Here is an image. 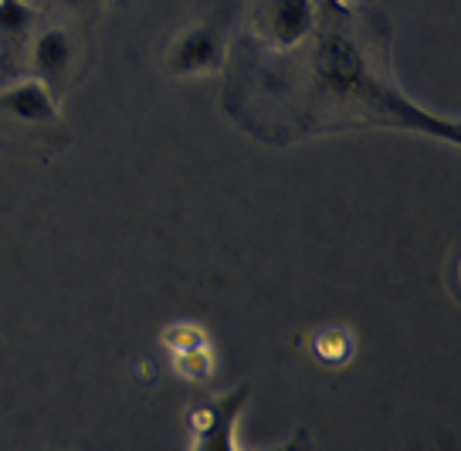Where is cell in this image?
I'll use <instances>...</instances> for the list:
<instances>
[{"mask_svg":"<svg viewBox=\"0 0 461 451\" xmlns=\"http://www.w3.org/2000/svg\"><path fill=\"white\" fill-rule=\"evenodd\" d=\"M75 61V44L72 34L65 28H44L38 31V38L31 44V75L48 86V92L55 95L65 75L72 68Z\"/></svg>","mask_w":461,"mask_h":451,"instance_id":"6","label":"cell"},{"mask_svg":"<svg viewBox=\"0 0 461 451\" xmlns=\"http://www.w3.org/2000/svg\"><path fill=\"white\" fill-rule=\"evenodd\" d=\"M309 349H312V356H316L322 366L339 370V366H346L353 360V353H357V336H353V329H346V326H322V329L312 333Z\"/></svg>","mask_w":461,"mask_h":451,"instance_id":"7","label":"cell"},{"mask_svg":"<svg viewBox=\"0 0 461 451\" xmlns=\"http://www.w3.org/2000/svg\"><path fill=\"white\" fill-rule=\"evenodd\" d=\"M173 370L184 380L207 383V380L214 377V349L201 347V349H187V353H173Z\"/></svg>","mask_w":461,"mask_h":451,"instance_id":"10","label":"cell"},{"mask_svg":"<svg viewBox=\"0 0 461 451\" xmlns=\"http://www.w3.org/2000/svg\"><path fill=\"white\" fill-rule=\"evenodd\" d=\"M34 24V7L28 0H0V51L7 44V51L28 38Z\"/></svg>","mask_w":461,"mask_h":451,"instance_id":"8","label":"cell"},{"mask_svg":"<svg viewBox=\"0 0 461 451\" xmlns=\"http://www.w3.org/2000/svg\"><path fill=\"white\" fill-rule=\"evenodd\" d=\"M248 387L230 391L221 401L201 404L187 410V431H190V451H238L234 445V428L241 418V408L248 404Z\"/></svg>","mask_w":461,"mask_h":451,"instance_id":"5","label":"cell"},{"mask_svg":"<svg viewBox=\"0 0 461 451\" xmlns=\"http://www.w3.org/2000/svg\"><path fill=\"white\" fill-rule=\"evenodd\" d=\"M316 28V0H255L251 4V31L275 55H288L309 44Z\"/></svg>","mask_w":461,"mask_h":451,"instance_id":"3","label":"cell"},{"mask_svg":"<svg viewBox=\"0 0 461 451\" xmlns=\"http://www.w3.org/2000/svg\"><path fill=\"white\" fill-rule=\"evenodd\" d=\"M228 65V21L211 14L173 34L163 55V68L173 78H201Z\"/></svg>","mask_w":461,"mask_h":451,"instance_id":"2","label":"cell"},{"mask_svg":"<svg viewBox=\"0 0 461 451\" xmlns=\"http://www.w3.org/2000/svg\"><path fill=\"white\" fill-rule=\"evenodd\" d=\"M0 119L11 130L34 132V136L44 130H61L58 99L34 75H24L21 82H14V86H7L0 92Z\"/></svg>","mask_w":461,"mask_h":451,"instance_id":"4","label":"cell"},{"mask_svg":"<svg viewBox=\"0 0 461 451\" xmlns=\"http://www.w3.org/2000/svg\"><path fill=\"white\" fill-rule=\"evenodd\" d=\"M346 21H319L309 38V113L312 119H343V122H376L434 136L447 146L461 143V126L455 116H434L411 103L390 82L384 68L366 55Z\"/></svg>","mask_w":461,"mask_h":451,"instance_id":"1","label":"cell"},{"mask_svg":"<svg viewBox=\"0 0 461 451\" xmlns=\"http://www.w3.org/2000/svg\"><path fill=\"white\" fill-rule=\"evenodd\" d=\"M238 451H241V448H238ZM275 451H309V435H305V431H299V435L292 437L288 445H282V448H275Z\"/></svg>","mask_w":461,"mask_h":451,"instance_id":"12","label":"cell"},{"mask_svg":"<svg viewBox=\"0 0 461 451\" xmlns=\"http://www.w3.org/2000/svg\"><path fill=\"white\" fill-rule=\"evenodd\" d=\"M61 7H68V11H86V7H95V0H55Z\"/></svg>","mask_w":461,"mask_h":451,"instance_id":"13","label":"cell"},{"mask_svg":"<svg viewBox=\"0 0 461 451\" xmlns=\"http://www.w3.org/2000/svg\"><path fill=\"white\" fill-rule=\"evenodd\" d=\"M319 7V21H349L353 11H349V0H316Z\"/></svg>","mask_w":461,"mask_h":451,"instance_id":"11","label":"cell"},{"mask_svg":"<svg viewBox=\"0 0 461 451\" xmlns=\"http://www.w3.org/2000/svg\"><path fill=\"white\" fill-rule=\"evenodd\" d=\"M159 339H163V347L170 349V353H187V349H201V347H211V336H207V329L203 326H197V322H170L163 333H159Z\"/></svg>","mask_w":461,"mask_h":451,"instance_id":"9","label":"cell"}]
</instances>
